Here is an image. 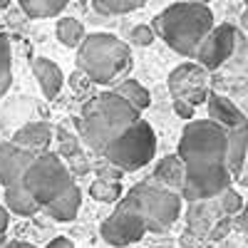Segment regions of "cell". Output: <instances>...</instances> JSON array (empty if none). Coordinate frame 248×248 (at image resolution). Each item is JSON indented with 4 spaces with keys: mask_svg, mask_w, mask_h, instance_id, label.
Segmentation results:
<instances>
[{
    "mask_svg": "<svg viewBox=\"0 0 248 248\" xmlns=\"http://www.w3.org/2000/svg\"><path fill=\"white\" fill-rule=\"evenodd\" d=\"M141 112L132 105L129 99H124L119 92L109 90L105 94H97L94 99H90L82 114L77 119V132L79 139L97 154H102L109 144L122 137L129 127L141 119Z\"/></svg>",
    "mask_w": 248,
    "mask_h": 248,
    "instance_id": "cell-1",
    "label": "cell"
},
{
    "mask_svg": "<svg viewBox=\"0 0 248 248\" xmlns=\"http://www.w3.org/2000/svg\"><path fill=\"white\" fill-rule=\"evenodd\" d=\"M154 30L174 52L196 57L203 37L214 30V13L209 3L181 0L154 17Z\"/></svg>",
    "mask_w": 248,
    "mask_h": 248,
    "instance_id": "cell-2",
    "label": "cell"
},
{
    "mask_svg": "<svg viewBox=\"0 0 248 248\" xmlns=\"http://www.w3.org/2000/svg\"><path fill=\"white\" fill-rule=\"evenodd\" d=\"M77 65L97 85H112L132 70V50L117 35L94 32L82 40Z\"/></svg>",
    "mask_w": 248,
    "mask_h": 248,
    "instance_id": "cell-3",
    "label": "cell"
},
{
    "mask_svg": "<svg viewBox=\"0 0 248 248\" xmlns=\"http://www.w3.org/2000/svg\"><path fill=\"white\" fill-rule=\"evenodd\" d=\"M229 129L223 124L209 119H189L179 139V156L186 169H206L226 164Z\"/></svg>",
    "mask_w": 248,
    "mask_h": 248,
    "instance_id": "cell-4",
    "label": "cell"
},
{
    "mask_svg": "<svg viewBox=\"0 0 248 248\" xmlns=\"http://www.w3.org/2000/svg\"><path fill=\"white\" fill-rule=\"evenodd\" d=\"M23 184L32 191V196L45 209L50 201H55L60 194H65L70 189L75 179H72V169L65 164V159H60V154H52L45 149L32 159V164L23 176Z\"/></svg>",
    "mask_w": 248,
    "mask_h": 248,
    "instance_id": "cell-5",
    "label": "cell"
},
{
    "mask_svg": "<svg viewBox=\"0 0 248 248\" xmlns=\"http://www.w3.org/2000/svg\"><path fill=\"white\" fill-rule=\"evenodd\" d=\"M154 154H156V134L152 129V124L144 119H139L134 127H129L102 152V156L117 164L122 171H137L141 167H147L154 159Z\"/></svg>",
    "mask_w": 248,
    "mask_h": 248,
    "instance_id": "cell-6",
    "label": "cell"
},
{
    "mask_svg": "<svg viewBox=\"0 0 248 248\" xmlns=\"http://www.w3.org/2000/svg\"><path fill=\"white\" fill-rule=\"evenodd\" d=\"M134 196L141 206V214L147 218L149 231H167L176 223L179 214H181V191L176 189H167L161 184L154 181H144L134 186Z\"/></svg>",
    "mask_w": 248,
    "mask_h": 248,
    "instance_id": "cell-7",
    "label": "cell"
},
{
    "mask_svg": "<svg viewBox=\"0 0 248 248\" xmlns=\"http://www.w3.org/2000/svg\"><path fill=\"white\" fill-rule=\"evenodd\" d=\"M102 238L114 248H124L129 243H137L144 238V233L149 231L147 218L141 214V206L134 196V191L129 189V194L117 201V209L112 211V216L102 223Z\"/></svg>",
    "mask_w": 248,
    "mask_h": 248,
    "instance_id": "cell-8",
    "label": "cell"
},
{
    "mask_svg": "<svg viewBox=\"0 0 248 248\" xmlns=\"http://www.w3.org/2000/svg\"><path fill=\"white\" fill-rule=\"evenodd\" d=\"M167 85L174 99H186L191 105H203L211 94L209 92L211 77L201 62H184V65H179L176 70H171Z\"/></svg>",
    "mask_w": 248,
    "mask_h": 248,
    "instance_id": "cell-9",
    "label": "cell"
},
{
    "mask_svg": "<svg viewBox=\"0 0 248 248\" xmlns=\"http://www.w3.org/2000/svg\"><path fill=\"white\" fill-rule=\"evenodd\" d=\"M238 37L241 32L229 25V23H223V25H214V30L203 37V43L196 52V62H201V65L209 70V72H216L221 70L226 62L231 60V55L236 52V45H238Z\"/></svg>",
    "mask_w": 248,
    "mask_h": 248,
    "instance_id": "cell-10",
    "label": "cell"
},
{
    "mask_svg": "<svg viewBox=\"0 0 248 248\" xmlns=\"http://www.w3.org/2000/svg\"><path fill=\"white\" fill-rule=\"evenodd\" d=\"M231 169L229 164H218V167H206V169H186V179L181 186V196L186 201L196 199H211L218 196L223 189L231 186Z\"/></svg>",
    "mask_w": 248,
    "mask_h": 248,
    "instance_id": "cell-11",
    "label": "cell"
},
{
    "mask_svg": "<svg viewBox=\"0 0 248 248\" xmlns=\"http://www.w3.org/2000/svg\"><path fill=\"white\" fill-rule=\"evenodd\" d=\"M226 216H229V214L221 209L218 196L189 201V211H186V221H189V229H191L196 236H201L203 241H206V238L211 241V233L216 231V226H218Z\"/></svg>",
    "mask_w": 248,
    "mask_h": 248,
    "instance_id": "cell-12",
    "label": "cell"
},
{
    "mask_svg": "<svg viewBox=\"0 0 248 248\" xmlns=\"http://www.w3.org/2000/svg\"><path fill=\"white\" fill-rule=\"evenodd\" d=\"M37 154L40 152H30L25 147H20V144H15L13 139L3 141L0 144V184L10 186L15 181H23L28 167Z\"/></svg>",
    "mask_w": 248,
    "mask_h": 248,
    "instance_id": "cell-13",
    "label": "cell"
},
{
    "mask_svg": "<svg viewBox=\"0 0 248 248\" xmlns=\"http://www.w3.org/2000/svg\"><path fill=\"white\" fill-rule=\"evenodd\" d=\"M218 72V85L223 90H238V87H248V40L241 35L236 52L231 55V60Z\"/></svg>",
    "mask_w": 248,
    "mask_h": 248,
    "instance_id": "cell-14",
    "label": "cell"
},
{
    "mask_svg": "<svg viewBox=\"0 0 248 248\" xmlns=\"http://www.w3.org/2000/svg\"><path fill=\"white\" fill-rule=\"evenodd\" d=\"M206 105H209V117H211L214 122L223 124L226 129L238 127V124H246V122H248V117L241 112V107L236 105L229 94L211 92L209 99H206Z\"/></svg>",
    "mask_w": 248,
    "mask_h": 248,
    "instance_id": "cell-15",
    "label": "cell"
},
{
    "mask_svg": "<svg viewBox=\"0 0 248 248\" xmlns=\"http://www.w3.org/2000/svg\"><path fill=\"white\" fill-rule=\"evenodd\" d=\"M57 134V129L47 122H30L25 127H20L15 134H13V141L25 147L30 152H45L50 147L52 137Z\"/></svg>",
    "mask_w": 248,
    "mask_h": 248,
    "instance_id": "cell-16",
    "label": "cell"
},
{
    "mask_svg": "<svg viewBox=\"0 0 248 248\" xmlns=\"http://www.w3.org/2000/svg\"><path fill=\"white\" fill-rule=\"evenodd\" d=\"M248 159V122L238 124V127L229 129V147H226V164L233 174V179H238L243 174V164Z\"/></svg>",
    "mask_w": 248,
    "mask_h": 248,
    "instance_id": "cell-17",
    "label": "cell"
},
{
    "mask_svg": "<svg viewBox=\"0 0 248 248\" xmlns=\"http://www.w3.org/2000/svg\"><path fill=\"white\" fill-rule=\"evenodd\" d=\"M184 179H186V164L179 156V152L164 156L156 164L154 174H152V181L154 184H161V186H167V189H176V191H181Z\"/></svg>",
    "mask_w": 248,
    "mask_h": 248,
    "instance_id": "cell-18",
    "label": "cell"
},
{
    "mask_svg": "<svg viewBox=\"0 0 248 248\" xmlns=\"http://www.w3.org/2000/svg\"><path fill=\"white\" fill-rule=\"evenodd\" d=\"M32 72H35V79L40 82V90H43V94L47 99L57 97L62 85H65V75H62V70L55 65L52 60L47 57H37L32 62Z\"/></svg>",
    "mask_w": 248,
    "mask_h": 248,
    "instance_id": "cell-19",
    "label": "cell"
},
{
    "mask_svg": "<svg viewBox=\"0 0 248 248\" xmlns=\"http://www.w3.org/2000/svg\"><path fill=\"white\" fill-rule=\"evenodd\" d=\"M5 206L17 216H32L43 209V203L32 196V191L23 181H15V184L5 186Z\"/></svg>",
    "mask_w": 248,
    "mask_h": 248,
    "instance_id": "cell-20",
    "label": "cell"
},
{
    "mask_svg": "<svg viewBox=\"0 0 248 248\" xmlns=\"http://www.w3.org/2000/svg\"><path fill=\"white\" fill-rule=\"evenodd\" d=\"M79 203H82V191L77 189V184H72L65 194H60L55 201H50L45 206V211L55 221H72L79 211Z\"/></svg>",
    "mask_w": 248,
    "mask_h": 248,
    "instance_id": "cell-21",
    "label": "cell"
},
{
    "mask_svg": "<svg viewBox=\"0 0 248 248\" xmlns=\"http://www.w3.org/2000/svg\"><path fill=\"white\" fill-rule=\"evenodd\" d=\"M57 134H60V144H62L60 154L70 161L72 174H87V171H90V164L85 161V156H82L79 139H77V137H70L65 129H57Z\"/></svg>",
    "mask_w": 248,
    "mask_h": 248,
    "instance_id": "cell-22",
    "label": "cell"
},
{
    "mask_svg": "<svg viewBox=\"0 0 248 248\" xmlns=\"http://www.w3.org/2000/svg\"><path fill=\"white\" fill-rule=\"evenodd\" d=\"M114 92H119L124 99H129L139 112H144V109H147V107L152 105V94H149V90L144 87V85H139L137 79L124 77V79L119 82V85L114 87Z\"/></svg>",
    "mask_w": 248,
    "mask_h": 248,
    "instance_id": "cell-23",
    "label": "cell"
},
{
    "mask_svg": "<svg viewBox=\"0 0 248 248\" xmlns=\"http://www.w3.org/2000/svg\"><path fill=\"white\" fill-rule=\"evenodd\" d=\"M17 3L30 17H52L65 10L70 0H17Z\"/></svg>",
    "mask_w": 248,
    "mask_h": 248,
    "instance_id": "cell-24",
    "label": "cell"
},
{
    "mask_svg": "<svg viewBox=\"0 0 248 248\" xmlns=\"http://www.w3.org/2000/svg\"><path fill=\"white\" fill-rule=\"evenodd\" d=\"M85 28H82L79 20L75 17H62L60 23H57V40L65 47H79L82 45V40H85Z\"/></svg>",
    "mask_w": 248,
    "mask_h": 248,
    "instance_id": "cell-25",
    "label": "cell"
},
{
    "mask_svg": "<svg viewBox=\"0 0 248 248\" xmlns=\"http://www.w3.org/2000/svg\"><path fill=\"white\" fill-rule=\"evenodd\" d=\"M13 82V50H10V37L0 35V97L10 90Z\"/></svg>",
    "mask_w": 248,
    "mask_h": 248,
    "instance_id": "cell-26",
    "label": "cell"
},
{
    "mask_svg": "<svg viewBox=\"0 0 248 248\" xmlns=\"http://www.w3.org/2000/svg\"><path fill=\"white\" fill-rule=\"evenodd\" d=\"M90 196L102 201V203H114L122 199V184L119 181H109V179H94L90 184Z\"/></svg>",
    "mask_w": 248,
    "mask_h": 248,
    "instance_id": "cell-27",
    "label": "cell"
},
{
    "mask_svg": "<svg viewBox=\"0 0 248 248\" xmlns=\"http://www.w3.org/2000/svg\"><path fill=\"white\" fill-rule=\"evenodd\" d=\"M147 0H94V10L102 15H127L139 10Z\"/></svg>",
    "mask_w": 248,
    "mask_h": 248,
    "instance_id": "cell-28",
    "label": "cell"
},
{
    "mask_svg": "<svg viewBox=\"0 0 248 248\" xmlns=\"http://www.w3.org/2000/svg\"><path fill=\"white\" fill-rule=\"evenodd\" d=\"M218 201H221V209L229 214V216H236V214H241L243 211V206H246V201L241 199V194L238 191H233L231 186L229 189H223L221 194H218Z\"/></svg>",
    "mask_w": 248,
    "mask_h": 248,
    "instance_id": "cell-29",
    "label": "cell"
},
{
    "mask_svg": "<svg viewBox=\"0 0 248 248\" xmlns=\"http://www.w3.org/2000/svg\"><path fill=\"white\" fill-rule=\"evenodd\" d=\"M154 37H156V30L154 25H137L129 30V45H137V47H149L154 43Z\"/></svg>",
    "mask_w": 248,
    "mask_h": 248,
    "instance_id": "cell-30",
    "label": "cell"
},
{
    "mask_svg": "<svg viewBox=\"0 0 248 248\" xmlns=\"http://www.w3.org/2000/svg\"><path fill=\"white\" fill-rule=\"evenodd\" d=\"M229 97L241 107V112L248 117V87H238V90H229Z\"/></svg>",
    "mask_w": 248,
    "mask_h": 248,
    "instance_id": "cell-31",
    "label": "cell"
},
{
    "mask_svg": "<svg viewBox=\"0 0 248 248\" xmlns=\"http://www.w3.org/2000/svg\"><path fill=\"white\" fill-rule=\"evenodd\" d=\"M194 109H196V105H191V102L174 99V112H176L181 119H194Z\"/></svg>",
    "mask_w": 248,
    "mask_h": 248,
    "instance_id": "cell-32",
    "label": "cell"
},
{
    "mask_svg": "<svg viewBox=\"0 0 248 248\" xmlns=\"http://www.w3.org/2000/svg\"><path fill=\"white\" fill-rule=\"evenodd\" d=\"M10 226V209L8 206H0V233H5Z\"/></svg>",
    "mask_w": 248,
    "mask_h": 248,
    "instance_id": "cell-33",
    "label": "cell"
},
{
    "mask_svg": "<svg viewBox=\"0 0 248 248\" xmlns=\"http://www.w3.org/2000/svg\"><path fill=\"white\" fill-rule=\"evenodd\" d=\"M47 248H75V246H72V241H70V238L57 236V238H52V241L47 243Z\"/></svg>",
    "mask_w": 248,
    "mask_h": 248,
    "instance_id": "cell-34",
    "label": "cell"
},
{
    "mask_svg": "<svg viewBox=\"0 0 248 248\" xmlns=\"http://www.w3.org/2000/svg\"><path fill=\"white\" fill-rule=\"evenodd\" d=\"M238 226L248 233V201H246V206H243V211L238 214Z\"/></svg>",
    "mask_w": 248,
    "mask_h": 248,
    "instance_id": "cell-35",
    "label": "cell"
},
{
    "mask_svg": "<svg viewBox=\"0 0 248 248\" xmlns=\"http://www.w3.org/2000/svg\"><path fill=\"white\" fill-rule=\"evenodd\" d=\"M3 248H35V246H30V243H23V241H8Z\"/></svg>",
    "mask_w": 248,
    "mask_h": 248,
    "instance_id": "cell-36",
    "label": "cell"
},
{
    "mask_svg": "<svg viewBox=\"0 0 248 248\" xmlns=\"http://www.w3.org/2000/svg\"><path fill=\"white\" fill-rule=\"evenodd\" d=\"M241 25H243V30L248 32V10L243 13V17H241Z\"/></svg>",
    "mask_w": 248,
    "mask_h": 248,
    "instance_id": "cell-37",
    "label": "cell"
},
{
    "mask_svg": "<svg viewBox=\"0 0 248 248\" xmlns=\"http://www.w3.org/2000/svg\"><path fill=\"white\" fill-rule=\"evenodd\" d=\"M5 243H8V241H5V233H0V248H3Z\"/></svg>",
    "mask_w": 248,
    "mask_h": 248,
    "instance_id": "cell-38",
    "label": "cell"
},
{
    "mask_svg": "<svg viewBox=\"0 0 248 248\" xmlns=\"http://www.w3.org/2000/svg\"><path fill=\"white\" fill-rule=\"evenodd\" d=\"M10 5V0H0V8H8Z\"/></svg>",
    "mask_w": 248,
    "mask_h": 248,
    "instance_id": "cell-39",
    "label": "cell"
},
{
    "mask_svg": "<svg viewBox=\"0 0 248 248\" xmlns=\"http://www.w3.org/2000/svg\"><path fill=\"white\" fill-rule=\"evenodd\" d=\"M196 3H209V0H196Z\"/></svg>",
    "mask_w": 248,
    "mask_h": 248,
    "instance_id": "cell-40",
    "label": "cell"
},
{
    "mask_svg": "<svg viewBox=\"0 0 248 248\" xmlns=\"http://www.w3.org/2000/svg\"><path fill=\"white\" fill-rule=\"evenodd\" d=\"M243 3H246V5H248V0H243Z\"/></svg>",
    "mask_w": 248,
    "mask_h": 248,
    "instance_id": "cell-41",
    "label": "cell"
}]
</instances>
